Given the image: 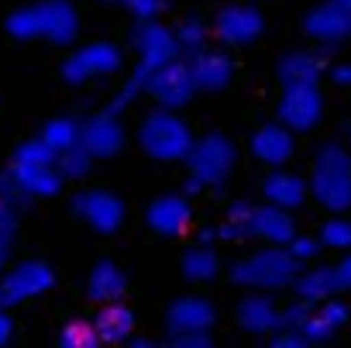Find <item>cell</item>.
<instances>
[{
	"label": "cell",
	"mask_w": 351,
	"mask_h": 348,
	"mask_svg": "<svg viewBox=\"0 0 351 348\" xmlns=\"http://www.w3.org/2000/svg\"><path fill=\"white\" fill-rule=\"evenodd\" d=\"M286 248H289V255L303 266V262H313L324 245H320V238H313V235H293V238L286 242Z\"/></svg>",
	"instance_id": "36"
},
{
	"label": "cell",
	"mask_w": 351,
	"mask_h": 348,
	"mask_svg": "<svg viewBox=\"0 0 351 348\" xmlns=\"http://www.w3.org/2000/svg\"><path fill=\"white\" fill-rule=\"evenodd\" d=\"M337 266H341V269H344V276H348V279H351V252H348V255H344V259H341V262H337Z\"/></svg>",
	"instance_id": "47"
},
{
	"label": "cell",
	"mask_w": 351,
	"mask_h": 348,
	"mask_svg": "<svg viewBox=\"0 0 351 348\" xmlns=\"http://www.w3.org/2000/svg\"><path fill=\"white\" fill-rule=\"evenodd\" d=\"M248 148H252V155H255L262 165L276 169V165H286V162L293 159L296 138H293V131H289L282 121H269V124H258V128L252 131Z\"/></svg>",
	"instance_id": "17"
},
{
	"label": "cell",
	"mask_w": 351,
	"mask_h": 348,
	"mask_svg": "<svg viewBox=\"0 0 351 348\" xmlns=\"http://www.w3.org/2000/svg\"><path fill=\"white\" fill-rule=\"evenodd\" d=\"M320 117H324V93L317 83H282L276 121H282L293 135H300V131H313Z\"/></svg>",
	"instance_id": "7"
},
{
	"label": "cell",
	"mask_w": 351,
	"mask_h": 348,
	"mask_svg": "<svg viewBox=\"0 0 351 348\" xmlns=\"http://www.w3.org/2000/svg\"><path fill=\"white\" fill-rule=\"evenodd\" d=\"M279 83H320L324 76V56L317 52H286L276 66Z\"/></svg>",
	"instance_id": "26"
},
{
	"label": "cell",
	"mask_w": 351,
	"mask_h": 348,
	"mask_svg": "<svg viewBox=\"0 0 351 348\" xmlns=\"http://www.w3.org/2000/svg\"><path fill=\"white\" fill-rule=\"evenodd\" d=\"M90 165H93V155L86 152L83 141H73L69 148H62V152L56 155V169H59V176H62L66 183L90 176Z\"/></svg>",
	"instance_id": "28"
},
{
	"label": "cell",
	"mask_w": 351,
	"mask_h": 348,
	"mask_svg": "<svg viewBox=\"0 0 351 348\" xmlns=\"http://www.w3.org/2000/svg\"><path fill=\"white\" fill-rule=\"evenodd\" d=\"M38 35L52 45H73L80 35V14L73 8V0H38Z\"/></svg>",
	"instance_id": "15"
},
{
	"label": "cell",
	"mask_w": 351,
	"mask_h": 348,
	"mask_svg": "<svg viewBox=\"0 0 351 348\" xmlns=\"http://www.w3.org/2000/svg\"><path fill=\"white\" fill-rule=\"evenodd\" d=\"M300 272V262L289 255L286 245H265L255 248L248 255H241L238 262H231L228 276L238 286H252V290H282L293 283V276Z\"/></svg>",
	"instance_id": "2"
},
{
	"label": "cell",
	"mask_w": 351,
	"mask_h": 348,
	"mask_svg": "<svg viewBox=\"0 0 351 348\" xmlns=\"http://www.w3.org/2000/svg\"><path fill=\"white\" fill-rule=\"evenodd\" d=\"M252 214V204L248 200H231L228 204V221H245Z\"/></svg>",
	"instance_id": "42"
},
{
	"label": "cell",
	"mask_w": 351,
	"mask_h": 348,
	"mask_svg": "<svg viewBox=\"0 0 351 348\" xmlns=\"http://www.w3.org/2000/svg\"><path fill=\"white\" fill-rule=\"evenodd\" d=\"M245 228H248V238H258V242H265V245H286V242L296 235L293 211L276 207V204L252 207V214L245 218Z\"/></svg>",
	"instance_id": "20"
},
{
	"label": "cell",
	"mask_w": 351,
	"mask_h": 348,
	"mask_svg": "<svg viewBox=\"0 0 351 348\" xmlns=\"http://www.w3.org/2000/svg\"><path fill=\"white\" fill-rule=\"evenodd\" d=\"M334 4H341L344 11H351V0H334Z\"/></svg>",
	"instance_id": "48"
},
{
	"label": "cell",
	"mask_w": 351,
	"mask_h": 348,
	"mask_svg": "<svg viewBox=\"0 0 351 348\" xmlns=\"http://www.w3.org/2000/svg\"><path fill=\"white\" fill-rule=\"evenodd\" d=\"M214 238H217V228H204L200 231V242H214Z\"/></svg>",
	"instance_id": "46"
},
{
	"label": "cell",
	"mask_w": 351,
	"mask_h": 348,
	"mask_svg": "<svg viewBox=\"0 0 351 348\" xmlns=\"http://www.w3.org/2000/svg\"><path fill=\"white\" fill-rule=\"evenodd\" d=\"M56 341L62 348H97V345H104L97 327H93V321H69V324H62Z\"/></svg>",
	"instance_id": "31"
},
{
	"label": "cell",
	"mask_w": 351,
	"mask_h": 348,
	"mask_svg": "<svg viewBox=\"0 0 351 348\" xmlns=\"http://www.w3.org/2000/svg\"><path fill=\"white\" fill-rule=\"evenodd\" d=\"M217 321V310L207 297H176L165 310V327L169 334H183V331H210Z\"/></svg>",
	"instance_id": "19"
},
{
	"label": "cell",
	"mask_w": 351,
	"mask_h": 348,
	"mask_svg": "<svg viewBox=\"0 0 351 348\" xmlns=\"http://www.w3.org/2000/svg\"><path fill=\"white\" fill-rule=\"evenodd\" d=\"M172 35H176V49H180V56H186V59L197 56L200 49H207V42H210V28L200 18H186Z\"/></svg>",
	"instance_id": "29"
},
{
	"label": "cell",
	"mask_w": 351,
	"mask_h": 348,
	"mask_svg": "<svg viewBox=\"0 0 351 348\" xmlns=\"http://www.w3.org/2000/svg\"><path fill=\"white\" fill-rule=\"evenodd\" d=\"M145 221L162 238H183L193 224V204L186 194H162L148 204Z\"/></svg>",
	"instance_id": "11"
},
{
	"label": "cell",
	"mask_w": 351,
	"mask_h": 348,
	"mask_svg": "<svg viewBox=\"0 0 351 348\" xmlns=\"http://www.w3.org/2000/svg\"><path fill=\"white\" fill-rule=\"evenodd\" d=\"M320 245L324 248H351V221L344 218V214H334V218H327L324 221V228H320Z\"/></svg>",
	"instance_id": "34"
},
{
	"label": "cell",
	"mask_w": 351,
	"mask_h": 348,
	"mask_svg": "<svg viewBox=\"0 0 351 348\" xmlns=\"http://www.w3.org/2000/svg\"><path fill=\"white\" fill-rule=\"evenodd\" d=\"M56 286V269L42 259H25L18 266H11L0 279V303L14 307V303H28L35 297H45Z\"/></svg>",
	"instance_id": "8"
},
{
	"label": "cell",
	"mask_w": 351,
	"mask_h": 348,
	"mask_svg": "<svg viewBox=\"0 0 351 348\" xmlns=\"http://www.w3.org/2000/svg\"><path fill=\"white\" fill-rule=\"evenodd\" d=\"M93 327H97L100 341L121 345V341H128L134 334V310L124 303V297L121 300H107V303H100V310L93 317Z\"/></svg>",
	"instance_id": "24"
},
{
	"label": "cell",
	"mask_w": 351,
	"mask_h": 348,
	"mask_svg": "<svg viewBox=\"0 0 351 348\" xmlns=\"http://www.w3.org/2000/svg\"><path fill=\"white\" fill-rule=\"evenodd\" d=\"M313 310V303L310 300H300L296 297V303H289L286 310H282V327H289V331H296L300 324H303V317Z\"/></svg>",
	"instance_id": "41"
},
{
	"label": "cell",
	"mask_w": 351,
	"mask_h": 348,
	"mask_svg": "<svg viewBox=\"0 0 351 348\" xmlns=\"http://www.w3.org/2000/svg\"><path fill=\"white\" fill-rule=\"evenodd\" d=\"M190 176L204 187V190H217L231 180V172L238 165V148L228 135L221 131H210L204 138H193L190 152L183 155Z\"/></svg>",
	"instance_id": "4"
},
{
	"label": "cell",
	"mask_w": 351,
	"mask_h": 348,
	"mask_svg": "<svg viewBox=\"0 0 351 348\" xmlns=\"http://www.w3.org/2000/svg\"><path fill=\"white\" fill-rule=\"evenodd\" d=\"M293 293L300 300H310V303H320L327 297H341L344 290H351V279L344 276L341 266H313V269H300L293 276Z\"/></svg>",
	"instance_id": "18"
},
{
	"label": "cell",
	"mask_w": 351,
	"mask_h": 348,
	"mask_svg": "<svg viewBox=\"0 0 351 348\" xmlns=\"http://www.w3.org/2000/svg\"><path fill=\"white\" fill-rule=\"evenodd\" d=\"M279 331H282V327H279ZM296 334L303 338V345H324V341H330V338L337 334V327H334V324L313 307V310L303 317V324L296 327Z\"/></svg>",
	"instance_id": "33"
},
{
	"label": "cell",
	"mask_w": 351,
	"mask_h": 348,
	"mask_svg": "<svg viewBox=\"0 0 351 348\" xmlns=\"http://www.w3.org/2000/svg\"><path fill=\"white\" fill-rule=\"evenodd\" d=\"M265 32V14L255 4H224L217 8L214 21H210V35L224 45V49H245L252 42H258Z\"/></svg>",
	"instance_id": "5"
},
{
	"label": "cell",
	"mask_w": 351,
	"mask_h": 348,
	"mask_svg": "<svg viewBox=\"0 0 351 348\" xmlns=\"http://www.w3.org/2000/svg\"><path fill=\"white\" fill-rule=\"evenodd\" d=\"M128 293V276H124V269L117 266V262H110V259H100L93 269H90V276H86V297L93 300V303H107V300H121Z\"/></svg>",
	"instance_id": "25"
},
{
	"label": "cell",
	"mask_w": 351,
	"mask_h": 348,
	"mask_svg": "<svg viewBox=\"0 0 351 348\" xmlns=\"http://www.w3.org/2000/svg\"><path fill=\"white\" fill-rule=\"evenodd\" d=\"M262 197H265V204H276V207L296 211V207H303V204H306L310 187H306V180L300 176V172L276 165V169L269 172V176L262 180Z\"/></svg>",
	"instance_id": "23"
},
{
	"label": "cell",
	"mask_w": 351,
	"mask_h": 348,
	"mask_svg": "<svg viewBox=\"0 0 351 348\" xmlns=\"http://www.w3.org/2000/svg\"><path fill=\"white\" fill-rule=\"evenodd\" d=\"M200 190H204V187H200V183H197V180L190 176V180H186V190H183V194H190V197H193V194H200Z\"/></svg>",
	"instance_id": "45"
},
{
	"label": "cell",
	"mask_w": 351,
	"mask_h": 348,
	"mask_svg": "<svg viewBox=\"0 0 351 348\" xmlns=\"http://www.w3.org/2000/svg\"><path fill=\"white\" fill-rule=\"evenodd\" d=\"M0 307H4V303H0Z\"/></svg>",
	"instance_id": "52"
},
{
	"label": "cell",
	"mask_w": 351,
	"mask_h": 348,
	"mask_svg": "<svg viewBox=\"0 0 351 348\" xmlns=\"http://www.w3.org/2000/svg\"><path fill=\"white\" fill-rule=\"evenodd\" d=\"M14 235H18V214L4 211L0 214V266H8V259L14 252Z\"/></svg>",
	"instance_id": "37"
},
{
	"label": "cell",
	"mask_w": 351,
	"mask_h": 348,
	"mask_svg": "<svg viewBox=\"0 0 351 348\" xmlns=\"http://www.w3.org/2000/svg\"><path fill=\"white\" fill-rule=\"evenodd\" d=\"M234 317H238L241 331L258 334V338H262V334H272V331H279V327H282V310H279V303L272 300V293H269V290L248 293V297L238 303Z\"/></svg>",
	"instance_id": "21"
},
{
	"label": "cell",
	"mask_w": 351,
	"mask_h": 348,
	"mask_svg": "<svg viewBox=\"0 0 351 348\" xmlns=\"http://www.w3.org/2000/svg\"><path fill=\"white\" fill-rule=\"evenodd\" d=\"M330 80H334L337 86H351V66H348V62L330 66Z\"/></svg>",
	"instance_id": "44"
},
{
	"label": "cell",
	"mask_w": 351,
	"mask_h": 348,
	"mask_svg": "<svg viewBox=\"0 0 351 348\" xmlns=\"http://www.w3.org/2000/svg\"><path fill=\"white\" fill-rule=\"evenodd\" d=\"M117 4H124L138 21H148V18H158V14H162L165 0H117Z\"/></svg>",
	"instance_id": "39"
},
{
	"label": "cell",
	"mask_w": 351,
	"mask_h": 348,
	"mask_svg": "<svg viewBox=\"0 0 351 348\" xmlns=\"http://www.w3.org/2000/svg\"><path fill=\"white\" fill-rule=\"evenodd\" d=\"M138 145L155 162H183V155L193 145V131H190V124L176 114L172 107H158V111H152L141 121Z\"/></svg>",
	"instance_id": "3"
},
{
	"label": "cell",
	"mask_w": 351,
	"mask_h": 348,
	"mask_svg": "<svg viewBox=\"0 0 351 348\" xmlns=\"http://www.w3.org/2000/svg\"><path fill=\"white\" fill-rule=\"evenodd\" d=\"M14 162H56V152L42 138H32V141L14 148Z\"/></svg>",
	"instance_id": "38"
},
{
	"label": "cell",
	"mask_w": 351,
	"mask_h": 348,
	"mask_svg": "<svg viewBox=\"0 0 351 348\" xmlns=\"http://www.w3.org/2000/svg\"><path fill=\"white\" fill-rule=\"evenodd\" d=\"M303 32L306 38H313L320 49H334L351 35V11H344L341 4L327 0V4H317L306 18H303Z\"/></svg>",
	"instance_id": "14"
},
{
	"label": "cell",
	"mask_w": 351,
	"mask_h": 348,
	"mask_svg": "<svg viewBox=\"0 0 351 348\" xmlns=\"http://www.w3.org/2000/svg\"><path fill=\"white\" fill-rule=\"evenodd\" d=\"M80 141L86 145V152L93 159H110L124 148V128L121 117L110 111H100L86 121H80Z\"/></svg>",
	"instance_id": "16"
},
{
	"label": "cell",
	"mask_w": 351,
	"mask_h": 348,
	"mask_svg": "<svg viewBox=\"0 0 351 348\" xmlns=\"http://www.w3.org/2000/svg\"><path fill=\"white\" fill-rule=\"evenodd\" d=\"M14 338V321L8 317V307H0V345H8Z\"/></svg>",
	"instance_id": "43"
},
{
	"label": "cell",
	"mask_w": 351,
	"mask_h": 348,
	"mask_svg": "<svg viewBox=\"0 0 351 348\" xmlns=\"http://www.w3.org/2000/svg\"><path fill=\"white\" fill-rule=\"evenodd\" d=\"M104 4H117V0H104Z\"/></svg>",
	"instance_id": "50"
},
{
	"label": "cell",
	"mask_w": 351,
	"mask_h": 348,
	"mask_svg": "<svg viewBox=\"0 0 351 348\" xmlns=\"http://www.w3.org/2000/svg\"><path fill=\"white\" fill-rule=\"evenodd\" d=\"M0 204H4L8 211H14V214H21V211L32 204V197L18 187V180L11 176V172H4V176H0Z\"/></svg>",
	"instance_id": "35"
},
{
	"label": "cell",
	"mask_w": 351,
	"mask_h": 348,
	"mask_svg": "<svg viewBox=\"0 0 351 348\" xmlns=\"http://www.w3.org/2000/svg\"><path fill=\"white\" fill-rule=\"evenodd\" d=\"M186 62H190V76H193L197 93H221L234 80V59H231L228 49H210L207 45L197 56H190Z\"/></svg>",
	"instance_id": "13"
},
{
	"label": "cell",
	"mask_w": 351,
	"mask_h": 348,
	"mask_svg": "<svg viewBox=\"0 0 351 348\" xmlns=\"http://www.w3.org/2000/svg\"><path fill=\"white\" fill-rule=\"evenodd\" d=\"M73 214L80 221H86L97 235H114V231H121L128 211H124V200L117 194L93 187V190H80L73 197Z\"/></svg>",
	"instance_id": "10"
},
{
	"label": "cell",
	"mask_w": 351,
	"mask_h": 348,
	"mask_svg": "<svg viewBox=\"0 0 351 348\" xmlns=\"http://www.w3.org/2000/svg\"><path fill=\"white\" fill-rule=\"evenodd\" d=\"M11 176L18 180V187L32 197V200H49L62 194V176L56 162H11Z\"/></svg>",
	"instance_id": "22"
},
{
	"label": "cell",
	"mask_w": 351,
	"mask_h": 348,
	"mask_svg": "<svg viewBox=\"0 0 351 348\" xmlns=\"http://www.w3.org/2000/svg\"><path fill=\"white\" fill-rule=\"evenodd\" d=\"M4 28H8V35H11L14 42L42 38V35H38V14H35V4H32V8H18V11H11L8 21H4Z\"/></svg>",
	"instance_id": "32"
},
{
	"label": "cell",
	"mask_w": 351,
	"mask_h": 348,
	"mask_svg": "<svg viewBox=\"0 0 351 348\" xmlns=\"http://www.w3.org/2000/svg\"><path fill=\"white\" fill-rule=\"evenodd\" d=\"M131 49L138 56V66L145 69H155L169 59L180 56V49H176V35L172 28H165L162 21L148 18V21H138V28L131 32Z\"/></svg>",
	"instance_id": "12"
},
{
	"label": "cell",
	"mask_w": 351,
	"mask_h": 348,
	"mask_svg": "<svg viewBox=\"0 0 351 348\" xmlns=\"http://www.w3.org/2000/svg\"><path fill=\"white\" fill-rule=\"evenodd\" d=\"M306 187H310V197L324 211L330 214L351 211V152L337 141L320 145L313 155V172Z\"/></svg>",
	"instance_id": "1"
},
{
	"label": "cell",
	"mask_w": 351,
	"mask_h": 348,
	"mask_svg": "<svg viewBox=\"0 0 351 348\" xmlns=\"http://www.w3.org/2000/svg\"><path fill=\"white\" fill-rule=\"evenodd\" d=\"M124 66V52L110 42H90L62 59V80L69 86H83L97 76H114Z\"/></svg>",
	"instance_id": "6"
},
{
	"label": "cell",
	"mask_w": 351,
	"mask_h": 348,
	"mask_svg": "<svg viewBox=\"0 0 351 348\" xmlns=\"http://www.w3.org/2000/svg\"><path fill=\"white\" fill-rule=\"evenodd\" d=\"M38 138L59 155L62 148H69L73 141H80V121H73V117H52V121L42 128Z\"/></svg>",
	"instance_id": "30"
},
{
	"label": "cell",
	"mask_w": 351,
	"mask_h": 348,
	"mask_svg": "<svg viewBox=\"0 0 351 348\" xmlns=\"http://www.w3.org/2000/svg\"><path fill=\"white\" fill-rule=\"evenodd\" d=\"M4 211H8V207H4V204H0V214H4Z\"/></svg>",
	"instance_id": "51"
},
{
	"label": "cell",
	"mask_w": 351,
	"mask_h": 348,
	"mask_svg": "<svg viewBox=\"0 0 351 348\" xmlns=\"http://www.w3.org/2000/svg\"><path fill=\"white\" fill-rule=\"evenodd\" d=\"M169 341L176 348H210L214 334L210 331H183V334H169Z\"/></svg>",
	"instance_id": "40"
},
{
	"label": "cell",
	"mask_w": 351,
	"mask_h": 348,
	"mask_svg": "<svg viewBox=\"0 0 351 348\" xmlns=\"http://www.w3.org/2000/svg\"><path fill=\"white\" fill-rule=\"evenodd\" d=\"M180 269H183V279L186 283H210L221 272V255L214 252L210 242H197V245H190L183 252Z\"/></svg>",
	"instance_id": "27"
},
{
	"label": "cell",
	"mask_w": 351,
	"mask_h": 348,
	"mask_svg": "<svg viewBox=\"0 0 351 348\" xmlns=\"http://www.w3.org/2000/svg\"><path fill=\"white\" fill-rule=\"evenodd\" d=\"M145 93L158 104V107H172L180 111L186 107L193 97H197V86H193V76H190V62H183L180 56L155 66L145 80Z\"/></svg>",
	"instance_id": "9"
},
{
	"label": "cell",
	"mask_w": 351,
	"mask_h": 348,
	"mask_svg": "<svg viewBox=\"0 0 351 348\" xmlns=\"http://www.w3.org/2000/svg\"><path fill=\"white\" fill-rule=\"evenodd\" d=\"M348 152H351V131H348Z\"/></svg>",
	"instance_id": "49"
}]
</instances>
